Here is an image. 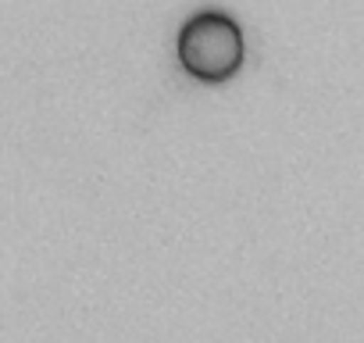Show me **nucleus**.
Masks as SVG:
<instances>
[{
  "mask_svg": "<svg viewBox=\"0 0 364 343\" xmlns=\"http://www.w3.org/2000/svg\"><path fill=\"white\" fill-rule=\"evenodd\" d=\"M178 61L197 79H225L243 61V33L229 11L208 8L182 22Z\"/></svg>",
  "mask_w": 364,
  "mask_h": 343,
  "instance_id": "f257e3e1",
  "label": "nucleus"
}]
</instances>
